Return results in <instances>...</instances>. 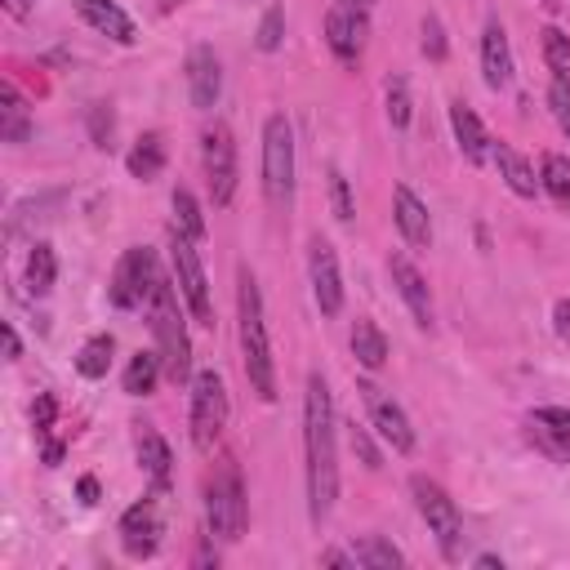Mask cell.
Masks as SVG:
<instances>
[{
	"mask_svg": "<svg viewBox=\"0 0 570 570\" xmlns=\"http://www.w3.org/2000/svg\"><path fill=\"white\" fill-rule=\"evenodd\" d=\"M303 454H307V517L321 530L338 499V445H334V396L325 374H307L303 392Z\"/></svg>",
	"mask_w": 570,
	"mask_h": 570,
	"instance_id": "obj_1",
	"label": "cell"
},
{
	"mask_svg": "<svg viewBox=\"0 0 570 570\" xmlns=\"http://www.w3.org/2000/svg\"><path fill=\"white\" fill-rule=\"evenodd\" d=\"M236 321H240V361L245 379L258 401H276V361H272V338H267V316H263V294L249 267L236 272Z\"/></svg>",
	"mask_w": 570,
	"mask_h": 570,
	"instance_id": "obj_2",
	"label": "cell"
},
{
	"mask_svg": "<svg viewBox=\"0 0 570 570\" xmlns=\"http://www.w3.org/2000/svg\"><path fill=\"white\" fill-rule=\"evenodd\" d=\"M142 312H147V321H151V338H156V352H160V361H165V379H169L174 387L191 383V338H187L183 307H178V281H169V276L160 272Z\"/></svg>",
	"mask_w": 570,
	"mask_h": 570,
	"instance_id": "obj_3",
	"label": "cell"
},
{
	"mask_svg": "<svg viewBox=\"0 0 570 570\" xmlns=\"http://www.w3.org/2000/svg\"><path fill=\"white\" fill-rule=\"evenodd\" d=\"M205 525H209V539H223V543H236L249 530V499L232 454L218 459V468L205 481Z\"/></svg>",
	"mask_w": 570,
	"mask_h": 570,
	"instance_id": "obj_4",
	"label": "cell"
},
{
	"mask_svg": "<svg viewBox=\"0 0 570 570\" xmlns=\"http://www.w3.org/2000/svg\"><path fill=\"white\" fill-rule=\"evenodd\" d=\"M410 494H414V508H419L428 534L436 539L441 557H445V561H463V517H459L454 499H450L432 476H423V472L410 476Z\"/></svg>",
	"mask_w": 570,
	"mask_h": 570,
	"instance_id": "obj_5",
	"label": "cell"
},
{
	"mask_svg": "<svg viewBox=\"0 0 570 570\" xmlns=\"http://www.w3.org/2000/svg\"><path fill=\"white\" fill-rule=\"evenodd\" d=\"M263 191L272 205L294 200V125L285 111L263 120Z\"/></svg>",
	"mask_w": 570,
	"mask_h": 570,
	"instance_id": "obj_6",
	"label": "cell"
},
{
	"mask_svg": "<svg viewBox=\"0 0 570 570\" xmlns=\"http://www.w3.org/2000/svg\"><path fill=\"white\" fill-rule=\"evenodd\" d=\"M169 263H174V281H178V294H183L191 321L205 325V330H214V294H209V276H205L200 249L178 227H169Z\"/></svg>",
	"mask_w": 570,
	"mask_h": 570,
	"instance_id": "obj_7",
	"label": "cell"
},
{
	"mask_svg": "<svg viewBox=\"0 0 570 570\" xmlns=\"http://www.w3.org/2000/svg\"><path fill=\"white\" fill-rule=\"evenodd\" d=\"M187 428H191V445L200 454H214L223 428H227V387L218 370H200L191 374V410H187Z\"/></svg>",
	"mask_w": 570,
	"mask_h": 570,
	"instance_id": "obj_8",
	"label": "cell"
},
{
	"mask_svg": "<svg viewBox=\"0 0 570 570\" xmlns=\"http://www.w3.org/2000/svg\"><path fill=\"white\" fill-rule=\"evenodd\" d=\"M156 276H160V258H156V249H147V245L125 249V258L116 263L111 285H107L111 307H120V312H138V307H147Z\"/></svg>",
	"mask_w": 570,
	"mask_h": 570,
	"instance_id": "obj_9",
	"label": "cell"
},
{
	"mask_svg": "<svg viewBox=\"0 0 570 570\" xmlns=\"http://www.w3.org/2000/svg\"><path fill=\"white\" fill-rule=\"evenodd\" d=\"M200 165H205V183H209L214 205L218 209L232 205V196H236V138H232V129L223 120L205 125V134H200Z\"/></svg>",
	"mask_w": 570,
	"mask_h": 570,
	"instance_id": "obj_10",
	"label": "cell"
},
{
	"mask_svg": "<svg viewBox=\"0 0 570 570\" xmlns=\"http://www.w3.org/2000/svg\"><path fill=\"white\" fill-rule=\"evenodd\" d=\"M356 396H361V405H365V414H370V428H374L396 454H410V450H414V428H410V414L396 405V396L383 392V387L370 383V379H356Z\"/></svg>",
	"mask_w": 570,
	"mask_h": 570,
	"instance_id": "obj_11",
	"label": "cell"
},
{
	"mask_svg": "<svg viewBox=\"0 0 570 570\" xmlns=\"http://www.w3.org/2000/svg\"><path fill=\"white\" fill-rule=\"evenodd\" d=\"M160 534H165V521H160V490H156V494H142L138 503L125 508V517H120V548H125V557L142 561V557H156Z\"/></svg>",
	"mask_w": 570,
	"mask_h": 570,
	"instance_id": "obj_12",
	"label": "cell"
},
{
	"mask_svg": "<svg viewBox=\"0 0 570 570\" xmlns=\"http://www.w3.org/2000/svg\"><path fill=\"white\" fill-rule=\"evenodd\" d=\"M307 276H312V298H316L321 316H338L343 312V276H338V254L325 236H312V245H307Z\"/></svg>",
	"mask_w": 570,
	"mask_h": 570,
	"instance_id": "obj_13",
	"label": "cell"
},
{
	"mask_svg": "<svg viewBox=\"0 0 570 570\" xmlns=\"http://www.w3.org/2000/svg\"><path fill=\"white\" fill-rule=\"evenodd\" d=\"M365 36H370V13H365V4H343V0H334V9L325 13V45L334 49V58L356 62L361 49H365Z\"/></svg>",
	"mask_w": 570,
	"mask_h": 570,
	"instance_id": "obj_14",
	"label": "cell"
},
{
	"mask_svg": "<svg viewBox=\"0 0 570 570\" xmlns=\"http://www.w3.org/2000/svg\"><path fill=\"white\" fill-rule=\"evenodd\" d=\"M525 436L552 463H570V405H539L525 414Z\"/></svg>",
	"mask_w": 570,
	"mask_h": 570,
	"instance_id": "obj_15",
	"label": "cell"
},
{
	"mask_svg": "<svg viewBox=\"0 0 570 570\" xmlns=\"http://www.w3.org/2000/svg\"><path fill=\"white\" fill-rule=\"evenodd\" d=\"M183 71H187V98H191V107L196 111H214V102L223 94V62H218V53L209 45H196L187 53Z\"/></svg>",
	"mask_w": 570,
	"mask_h": 570,
	"instance_id": "obj_16",
	"label": "cell"
},
{
	"mask_svg": "<svg viewBox=\"0 0 570 570\" xmlns=\"http://www.w3.org/2000/svg\"><path fill=\"white\" fill-rule=\"evenodd\" d=\"M387 272H392V285H396V294L405 298V307H410L414 325H419V330H432V321H436V307H432V289H428L423 272H419V267H414L405 254H392V258H387Z\"/></svg>",
	"mask_w": 570,
	"mask_h": 570,
	"instance_id": "obj_17",
	"label": "cell"
},
{
	"mask_svg": "<svg viewBox=\"0 0 570 570\" xmlns=\"http://www.w3.org/2000/svg\"><path fill=\"white\" fill-rule=\"evenodd\" d=\"M392 218H396V232L405 236V245H414V249H428L432 245V218H428V205L414 196V187L396 183V191H392Z\"/></svg>",
	"mask_w": 570,
	"mask_h": 570,
	"instance_id": "obj_18",
	"label": "cell"
},
{
	"mask_svg": "<svg viewBox=\"0 0 570 570\" xmlns=\"http://www.w3.org/2000/svg\"><path fill=\"white\" fill-rule=\"evenodd\" d=\"M450 129H454L459 151H463L472 165H485V160L494 156V142H490V134H485L481 116H476L463 98H454V102H450Z\"/></svg>",
	"mask_w": 570,
	"mask_h": 570,
	"instance_id": "obj_19",
	"label": "cell"
},
{
	"mask_svg": "<svg viewBox=\"0 0 570 570\" xmlns=\"http://www.w3.org/2000/svg\"><path fill=\"white\" fill-rule=\"evenodd\" d=\"M76 13H80L85 27H94L98 36H111L116 45H134V40H138L134 18H129L116 0H76Z\"/></svg>",
	"mask_w": 570,
	"mask_h": 570,
	"instance_id": "obj_20",
	"label": "cell"
},
{
	"mask_svg": "<svg viewBox=\"0 0 570 570\" xmlns=\"http://www.w3.org/2000/svg\"><path fill=\"white\" fill-rule=\"evenodd\" d=\"M481 76L490 89H508L512 85V49H508V31L503 22H485L481 31Z\"/></svg>",
	"mask_w": 570,
	"mask_h": 570,
	"instance_id": "obj_21",
	"label": "cell"
},
{
	"mask_svg": "<svg viewBox=\"0 0 570 570\" xmlns=\"http://www.w3.org/2000/svg\"><path fill=\"white\" fill-rule=\"evenodd\" d=\"M138 468L151 476V485L165 494L169 490V472H174V454H169V441L151 428V423H138Z\"/></svg>",
	"mask_w": 570,
	"mask_h": 570,
	"instance_id": "obj_22",
	"label": "cell"
},
{
	"mask_svg": "<svg viewBox=\"0 0 570 570\" xmlns=\"http://www.w3.org/2000/svg\"><path fill=\"white\" fill-rule=\"evenodd\" d=\"M494 165H499V178L508 183L512 196L534 200V191H539V174H534V165H530L512 142H494Z\"/></svg>",
	"mask_w": 570,
	"mask_h": 570,
	"instance_id": "obj_23",
	"label": "cell"
},
{
	"mask_svg": "<svg viewBox=\"0 0 570 570\" xmlns=\"http://www.w3.org/2000/svg\"><path fill=\"white\" fill-rule=\"evenodd\" d=\"M160 379H165V361H160V352H156V347H138V352L129 356L120 383H125L129 396H151Z\"/></svg>",
	"mask_w": 570,
	"mask_h": 570,
	"instance_id": "obj_24",
	"label": "cell"
},
{
	"mask_svg": "<svg viewBox=\"0 0 570 570\" xmlns=\"http://www.w3.org/2000/svg\"><path fill=\"white\" fill-rule=\"evenodd\" d=\"M0 138H4V142H27V138H31L27 102H22V94H18L9 80L0 85Z\"/></svg>",
	"mask_w": 570,
	"mask_h": 570,
	"instance_id": "obj_25",
	"label": "cell"
},
{
	"mask_svg": "<svg viewBox=\"0 0 570 570\" xmlns=\"http://www.w3.org/2000/svg\"><path fill=\"white\" fill-rule=\"evenodd\" d=\"M539 187L548 191V200H552L561 214H570V156L548 151V156L539 160Z\"/></svg>",
	"mask_w": 570,
	"mask_h": 570,
	"instance_id": "obj_26",
	"label": "cell"
},
{
	"mask_svg": "<svg viewBox=\"0 0 570 570\" xmlns=\"http://www.w3.org/2000/svg\"><path fill=\"white\" fill-rule=\"evenodd\" d=\"M125 165H129V174H134L138 183L160 178V169H165V138H160V134H142V138L129 147Z\"/></svg>",
	"mask_w": 570,
	"mask_h": 570,
	"instance_id": "obj_27",
	"label": "cell"
},
{
	"mask_svg": "<svg viewBox=\"0 0 570 570\" xmlns=\"http://www.w3.org/2000/svg\"><path fill=\"white\" fill-rule=\"evenodd\" d=\"M352 356H356L365 370H383V365H387V338H383V330H379L370 316H361V321L352 325Z\"/></svg>",
	"mask_w": 570,
	"mask_h": 570,
	"instance_id": "obj_28",
	"label": "cell"
},
{
	"mask_svg": "<svg viewBox=\"0 0 570 570\" xmlns=\"http://www.w3.org/2000/svg\"><path fill=\"white\" fill-rule=\"evenodd\" d=\"M53 281H58V258H53V245L36 240V245H31V254H27V289L40 298V294H49V289H53Z\"/></svg>",
	"mask_w": 570,
	"mask_h": 570,
	"instance_id": "obj_29",
	"label": "cell"
},
{
	"mask_svg": "<svg viewBox=\"0 0 570 570\" xmlns=\"http://www.w3.org/2000/svg\"><path fill=\"white\" fill-rule=\"evenodd\" d=\"M111 352H116L111 334H94V338L80 343V352H76V370H80L85 379H107V370H111Z\"/></svg>",
	"mask_w": 570,
	"mask_h": 570,
	"instance_id": "obj_30",
	"label": "cell"
},
{
	"mask_svg": "<svg viewBox=\"0 0 570 570\" xmlns=\"http://www.w3.org/2000/svg\"><path fill=\"white\" fill-rule=\"evenodd\" d=\"M352 557H356V566H365V570H392V566H405L401 548H392V543L379 539V534H365V539L352 548Z\"/></svg>",
	"mask_w": 570,
	"mask_h": 570,
	"instance_id": "obj_31",
	"label": "cell"
},
{
	"mask_svg": "<svg viewBox=\"0 0 570 570\" xmlns=\"http://www.w3.org/2000/svg\"><path fill=\"white\" fill-rule=\"evenodd\" d=\"M174 227L191 240H205V214H200V205L187 187H174Z\"/></svg>",
	"mask_w": 570,
	"mask_h": 570,
	"instance_id": "obj_32",
	"label": "cell"
},
{
	"mask_svg": "<svg viewBox=\"0 0 570 570\" xmlns=\"http://www.w3.org/2000/svg\"><path fill=\"white\" fill-rule=\"evenodd\" d=\"M543 62L552 76H570V36L557 27H543Z\"/></svg>",
	"mask_w": 570,
	"mask_h": 570,
	"instance_id": "obj_33",
	"label": "cell"
},
{
	"mask_svg": "<svg viewBox=\"0 0 570 570\" xmlns=\"http://www.w3.org/2000/svg\"><path fill=\"white\" fill-rule=\"evenodd\" d=\"M548 111L561 125V134L570 138V76H552V85H548Z\"/></svg>",
	"mask_w": 570,
	"mask_h": 570,
	"instance_id": "obj_34",
	"label": "cell"
},
{
	"mask_svg": "<svg viewBox=\"0 0 570 570\" xmlns=\"http://www.w3.org/2000/svg\"><path fill=\"white\" fill-rule=\"evenodd\" d=\"M281 36H285V9L272 4V9L263 13V22H258V40H254V45H258L263 53H276V49H281Z\"/></svg>",
	"mask_w": 570,
	"mask_h": 570,
	"instance_id": "obj_35",
	"label": "cell"
},
{
	"mask_svg": "<svg viewBox=\"0 0 570 570\" xmlns=\"http://www.w3.org/2000/svg\"><path fill=\"white\" fill-rule=\"evenodd\" d=\"M330 205H334V218L338 223H352L356 218V200H352V187H347L343 169H330Z\"/></svg>",
	"mask_w": 570,
	"mask_h": 570,
	"instance_id": "obj_36",
	"label": "cell"
},
{
	"mask_svg": "<svg viewBox=\"0 0 570 570\" xmlns=\"http://www.w3.org/2000/svg\"><path fill=\"white\" fill-rule=\"evenodd\" d=\"M387 120H392V129H405L410 125V89H405L401 76L387 80Z\"/></svg>",
	"mask_w": 570,
	"mask_h": 570,
	"instance_id": "obj_37",
	"label": "cell"
},
{
	"mask_svg": "<svg viewBox=\"0 0 570 570\" xmlns=\"http://www.w3.org/2000/svg\"><path fill=\"white\" fill-rule=\"evenodd\" d=\"M423 53H428L432 62H441V58H445V27H441V18H436V13H428V18H423Z\"/></svg>",
	"mask_w": 570,
	"mask_h": 570,
	"instance_id": "obj_38",
	"label": "cell"
},
{
	"mask_svg": "<svg viewBox=\"0 0 570 570\" xmlns=\"http://www.w3.org/2000/svg\"><path fill=\"white\" fill-rule=\"evenodd\" d=\"M89 134H94V147H111V107L107 102L89 107Z\"/></svg>",
	"mask_w": 570,
	"mask_h": 570,
	"instance_id": "obj_39",
	"label": "cell"
},
{
	"mask_svg": "<svg viewBox=\"0 0 570 570\" xmlns=\"http://www.w3.org/2000/svg\"><path fill=\"white\" fill-rule=\"evenodd\" d=\"M53 414H58V401H53L49 392H40V396H36V405H31V423H36V436H49V428H53Z\"/></svg>",
	"mask_w": 570,
	"mask_h": 570,
	"instance_id": "obj_40",
	"label": "cell"
},
{
	"mask_svg": "<svg viewBox=\"0 0 570 570\" xmlns=\"http://www.w3.org/2000/svg\"><path fill=\"white\" fill-rule=\"evenodd\" d=\"M352 450L361 454V463H365V468H379V450H374L370 432H365V428H356V423H352Z\"/></svg>",
	"mask_w": 570,
	"mask_h": 570,
	"instance_id": "obj_41",
	"label": "cell"
},
{
	"mask_svg": "<svg viewBox=\"0 0 570 570\" xmlns=\"http://www.w3.org/2000/svg\"><path fill=\"white\" fill-rule=\"evenodd\" d=\"M552 330H557V338L570 343V298H557L552 303Z\"/></svg>",
	"mask_w": 570,
	"mask_h": 570,
	"instance_id": "obj_42",
	"label": "cell"
},
{
	"mask_svg": "<svg viewBox=\"0 0 570 570\" xmlns=\"http://www.w3.org/2000/svg\"><path fill=\"white\" fill-rule=\"evenodd\" d=\"M22 356V343H18V330L4 325V361H18Z\"/></svg>",
	"mask_w": 570,
	"mask_h": 570,
	"instance_id": "obj_43",
	"label": "cell"
},
{
	"mask_svg": "<svg viewBox=\"0 0 570 570\" xmlns=\"http://www.w3.org/2000/svg\"><path fill=\"white\" fill-rule=\"evenodd\" d=\"M76 494H80V503H98V476H80Z\"/></svg>",
	"mask_w": 570,
	"mask_h": 570,
	"instance_id": "obj_44",
	"label": "cell"
},
{
	"mask_svg": "<svg viewBox=\"0 0 570 570\" xmlns=\"http://www.w3.org/2000/svg\"><path fill=\"white\" fill-rule=\"evenodd\" d=\"M316 561H321V566H356V557H352V552H338V548H330V552H321Z\"/></svg>",
	"mask_w": 570,
	"mask_h": 570,
	"instance_id": "obj_45",
	"label": "cell"
},
{
	"mask_svg": "<svg viewBox=\"0 0 570 570\" xmlns=\"http://www.w3.org/2000/svg\"><path fill=\"white\" fill-rule=\"evenodd\" d=\"M0 4H4L9 18H27L31 13V0H0Z\"/></svg>",
	"mask_w": 570,
	"mask_h": 570,
	"instance_id": "obj_46",
	"label": "cell"
},
{
	"mask_svg": "<svg viewBox=\"0 0 570 570\" xmlns=\"http://www.w3.org/2000/svg\"><path fill=\"white\" fill-rule=\"evenodd\" d=\"M476 566H481V570H494V566L503 570V557H494V552H481V557H476Z\"/></svg>",
	"mask_w": 570,
	"mask_h": 570,
	"instance_id": "obj_47",
	"label": "cell"
},
{
	"mask_svg": "<svg viewBox=\"0 0 570 570\" xmlns=\"http://www.w3.org/2000/svg\"><path fill=\"white\" fill-rule=\"evenodd\" d=\"M343 4H365V9H370V0H343Z\"/></svg>",
	"mask_w": 570,
	"mask_h": 570,
	"instance_id": "obj_48",
	"label": "cell"
}]
</instances>
